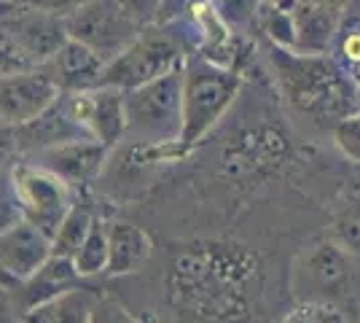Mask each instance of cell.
I'll return each mask as SVG.
<instances>
[{"label":"cell","mask_w":360,"mask_h":323,"mask_svg":"<svg viewBox=\"0 0 360 323\" xmlns=\"http://www.w3.org/2000/svg\"><path fill=\"white\" fill-rule=\"evenodd\" d=\"M97 296L86 289H70L44 305H35L25 312V323H89Z\"/></svg>","instance_id":"e0dca14e"},{"label":"cell","mask_w":360,"mask_h":323,"mask_svg":"<svg viewBox=\"0 0 360 323\" xmlns=\"http://www.w3.org/2000/svg\"><path fill=\"white\" fill-rule=\"evenodd\" d=\"M73 267L75 272L89 280V277H103L108 272V262H110V243H108V227L105 221H94V227L89 229L86 240L81 243V248L73 253Z\"/></svg>","instance_id":"d6986e66"},{"label":"cell","mask_w":360,"mask_h":323,"mask_svg":"<svg viewBox=\"0 0 360 323\" xmlns=\"http://www.w3.org/2000/svg\"><path fill=\"white\" fill-rule=\"evenodd\" d=\"M84 283V277L75 272V267L70 259L65 256H54L35 272L27 280L16 283L11 289V296L16 299V305L22 308V312H27L35 305H44L49 299L60 296V293L70 291V289H78Z\"/></svg>","instance_id":"5bb4252c"},{"label":"cell","mask_w":360,"mask_h":323,"mask_svg":"<svg viewBox=\"0 0 360 323\" xmlns=\"http://www.w3.org/2000/svg\"><path fill=\"white\" fill-rule=\"evenodd\" d=\"M68 38L89 46L105 62L116 60L124 49L143 32L132 16L119 6V0H84L65 16Z\"/></svg>","instance_id":"5b68a950"},{"label":"cell","mask_w":360,"mask_h":323,"mask_svg":"<svg viewBox=\"0 0 360 323\" xmlns=\"http://www.w3.org/2000/svg\"><path fill=\"white\" fill-rule=\"evenodd\" d=\"M60 87L44 73L41 65L0 76V124L25 127L35 122L60 97Z\"/></svg>","instance_id":"9c48e42d"},{"label":"cell","mask_w":360,"mask_h":323,"mask_svg":"<svg viewBox=\"0 0 360 323\" xmlns=\"http://www.w3.org/2000/svg\"><path fill=\"white\" fill-rule=\"evenodd\" d=\"M339 22H342V8H328V6L296 0V6H293L296 51L326 54L339 35Z\"/></svg>","instance_id":"9a60e30c"},{"label":"cell","mask_w":360,"mask_h":323,"mask_svg":"<svg viewBox=\"0 0 360 323\" xmlns=\"http://www.w3.org/2000/svg\"><path fill=\"white\" fill-rule=\"evenodd\" d=\"M261 3H269V6H285V8H293L296 0H261Z\"/></svg>","instance_id":"1f68e13d"},{"label":"cell","mask_w":360,"mask_h":323,"mask_svg":"<svg viewBox=\"0 0 360 323\" xmlns=\"http://www.w3.org/2000/svg\"><path fill=\"white\" fill-rule=\"evenodd\" d=\"M212 6H215V11L226 25L237 32L255 25V14H258L261 0H212Z\"/></svg>","instance_id":"44dd1931"},{"label":"cell","mask_w":360,"mask_h":323,"mask_svg":"<svg viewBox=\"0 0 360 323\" xmlns=\"http://www.w3.org/2000/svg\"><path fill=\"white\" fill-rule=\"evenodd\" d=\"M105 227L110 243V262L105 275L121 277L137 272L150 259V237L129 221H105Z\"/></svg>","instance_id":"2e32d148"},{"label":"cell","mask_w":360,"mask_h":323,"mask_svg":"<svg viewBox=\"0 0 360 323\" xmlns=\"http://www.w3.org/2000/svg\"><path fill=\"white\" fill-rule=\"evenodd\" d=\"M301 3H315V6H328V8H342L345 0H301Z\"/></svg>","instance_id":"4dcf8cb0"},{"label":"cell","mask_w":360,"mask_h":323,"mask_svg":"<svg viewBox=\"0 0 360 323\" xmlns=\"http://www.w3.org/2000/svg\"><path fill=\"white\" fill-rule=\"evenodd\" d=\"M159 3H162V0H119L121 8L132 16L137 25H143V27L156 25V16H159Z\"/></svg>","instance_id":"484cf974"},{"label":"cell","mask_w":360,"mask_h":323,"mask_svg":"<svg viewBox=\"0 0 360 323\" xmlns=\"http://www.w3.org/2000/svg\"><path fill=\"white\" fill-rule=\"evenodd\" d=\"M285 323H349L342 310L328 302H301Z\"/></svg>","instance_id":"603a6c76"},{"label":"cell","mask_w":360,"mask_h":323,"mask_svg":"<svg viewBox=\"0 0 360 323\" xmlns=\"http://www.w3.org/2000/svg\"><path fill=\"white\" fill-rule=\"evenodd\" d=\"M194 0H162L159 3V16H156V25H172L186 16V11L191 8Z\"/></svg>","instance_id":"4316f807"},{"label":"cell","mask_w":360,"mask_h":323,"mask_svg":"<svg viewBox=\"0 0 360 323\" xmlns=\"http://www.w3.org/2000/svg\"><path fill=\"white\" fill-rule=\"evenodd\" d=\"M0 323H25V312L11 296V289H0Z\"/></svg>","instance_id":"f1b7e54d"},{"label":"cell","mask_w":360,"mask_h":323,"mask_svg":"<svg viewBox=\"0 0 360 323\" xmlns=\"http://www.w3.org/2000/svg\"><path fill=\"white\" fill-rule=\"evenodd\" d=\"M70 110L86 135L100 140L108 148H116L127 140V108L124 92L113 87H97L89 92H65Z\"/></svg>","instance_id":"30bf717a"},{"label":"cell","mask_w":360,"mask_h":323,"mask_svg":"<svg viewBox=\"0 0 360 323\" xmlns=\"http://www.w3.org/2000/svg\"><path fill=\"white\" fill-rule=\"evenodd\" d=\"M339 57L347 65H360V30H345L342 41H339Z\"/></svg>","instance_id":"83f0119b"},{"label":"cell","mask_w":360,"mask_h":323,"mask_svg":"<svg viewBox=\"0 0 360 323\" xmlns=\"http://www.w3.org/2000/svg\"><path fill=\"white\" fill-rule=\"evenodd\" d=\"M333 143L349 162L360 165V108L333 127Z\"/></svg>","instance_id":"7402d4cb"},{"label":"cell","mask_w":360,"mask_h":323,"mask_svg":"<svg viewBox=\"0 0 360 323\" xmlns=\"http://www.w3.org/2000/svg\"><path fill=\"white\" fill-rule=\"evenodd\" d=\"M0 30L14 41L16 49L32 65L46 62L68 41L65 16L32 8L19 0H0Z\"/></svg>","instance_id":"52a82bcc"},{"label":"cell","mask_w":360,"mask_h":323,"mask_svg":"<svg viewBox=\"0 0 360 323\" xmlns=\"http://www.w3.org/2000/svg\"><path fill=\"white\" fill-rule=\"evenodd\" d=\"M186 57L188 49L180 44L175 32H169V25H148L116 60L105 65L103 87L129 92L153 78L180 70Z\"/></svg>","instance_id":"277c9868"},{"label":"cell","mask_w":360,"mask_h":323,"mask_svg":"<svg viewBox=\"0 0 360 323\" xmlns=\"http://www.w3.org/2000/svg\"><path fill=\"white\" fill-rule=\"evenodd\" d=\"M330 232L333 243H339L349 256H360V191L339 202Z\"/></svg>","instance_id":"ffe728a7"},{"label":"cell","mask_w":360,"mask_h":323,"mask_svg":"<svg viewBox=\"0 0 360 323\" xmlns=\"http://www.w3.org/2000/svg\"><path fill=\"white\" fill-rule=\"evenodd\" d=\"M94 221L97 218H94L89 205L81 200V197H75L70 210L60 221L57 232L51 234V253L54 256H65V259H73V253L86 240V234L94 227Z\"/></svg>","instance_id":"ac0fdd59"},{"label":"cell","mask_w":360,"mask_h":323,"mask_svg":"<svg viewBox=\"0 0 360 323\" xmlns=\"http://www.w3.org/2000/svg\"><path fill=\"white\" fill-rule=\"evenodd\" d=\"M89 323H140L137 318H132L127 310L110 302V299H97L94 310H91V321Z\"/></svg>","instance_id":"d4e9b609"},{"label":"cell","mask_w":360,"mask_h":323,"mask_svg":"<svg viewBox=\"0 0 360 323\" xmlns=\"http://www.w3.org/2000/svg\"><path fill=\"white\" fill-rule=\"evenodd\" d=\"M110 148L103 146L100 140L94 138H78L68 140L60 146H51L35 154V162L41 167L51 170L54 175H60L65 184H70L73 189L84 184H91L108 162Z\"/></svg>","instance_id":"7c38bea8"},{"label":"cell","mask_w":360,"mask_h":323,"mask_svg":"<svg viewBox=\"0 0 360 323\" xmlns=\"http://www.w3.org/2000/svg\"><path fill=\"white\" fill-rule=\"evenodd\" d=\"M51 259V237L27 218L0 232V270L11 283L35 275Z\"/></svg>","instance_id":"8fae6325"},{"label":"cell","mask_w":360,"mask_h":323,"mask_svg":"<svg viewBox=\"0 0 360 323\" xmlns=\"http://www.w3.org/2000/svg\"><path fill=\"white\" fill-rule=\"evenodd\" d=\"M105 65L100 54L73 38H68L49 60L41 62L44 73L60 87V92H89L103 87Z\"/></svg>","instance_id":"4fadbf2b"},{"label":"cell","mask_w":360,"mask_h":323,"mask_svg":"<svg viewBox=\"0 0 360 323\" xmlns=\"http://www.w3.org/2000/svg\"><path fill=\"white\" fill-rule=\"evenodd\" d=\"M25 6H32V8H44V11H51V14L68 16L73 8H78L84 0H19Z\"/></svg>","instance_id":"f546056e"},{"label":"cell","mask_w":360,"mask_h":323,"mask_svg":"<svg viewBox=\"0 0 360 323\" xmlns=\"http://www.w3.org/2000/svg\"><path fill=\"white\" fill-rule=\"evenodd\" d=\"M127 140L140 146H175L183 129V68L124 92Z\"/></svg>","instance_id":"3957f363"},{"label":"cell","mask_w":360,"mask_h":323,"mask_svg":"<svg viewBox=\"0 0 360 323\" xmlns=\"http://www.w3.org/2000/svg\"><path fill=\"white\" fill-rule=\"evenodd\" d=\"M242 89V73L210 60L205 54H188L183 62V129L180 151H191L215 129L237 103Z\"/></svg>","instance_id":"7a4b0ae2"},{"label":"cell","mask_w":360,"mask_h":323,"mask_svg":"<svg viewBox=\"0 0 360 323\" xmlns=\"http://www.w3.org/2000/svg\"><path fill=\"white\" fill-rule=\"evenodd\" d=\"M16 197L22 205V215L44 229L49 237L57 232L60 221L75 202V189L65 184L60 175L41 167L38 162H19L11 167Z\"/></svg>","instance_id":"8992f818"},{"label":"cell","mask_w":360,"mask_h":323,"mask_svg":"<svg viewBox=\"0 0 360 323\" xmlns=\"http://www.w3.org/2000/svg\"><path fill=\"white\" fill-rule=\"evenodd\" d=\"M22 205L16 197L14 181H11V172L8 175H0V232L14 227L16 221H22Z\"/></svg>","instance_id":"cb8c5ba5"},{"label":"cell","mask_w":360,"mask_h":323,"mask_svg":"<svg viewBox=\"0 0 360 323\" xmlns=\"http://www.w3.org/2000/svg\"><path fill=\"white\" fill-rule=\"evenodd\" d=\"M349 253L333 240L315 243L293 267V293L301 302H328L349 283Z\"/></svg>","instance_id":"ba28073f"},{"label":"cell","mask_w":360,"mask_h":323,"mask_svg":"<svg viewBox=\"0 0 360 323\" xmlns=\"http://www.w3.org/2000/svg\"><path fill=\"white\" fill-rule=\"evenodd\" d=\"M0 289H14V283L3 275V270H0Z\"/></svg>","instance_id":"d6a6232c"},{"label":"cell","mask_w":360,"mask_h":323,"mask_svg":"<svg viewBox=\"0 0 360 323\" xmlns=\"http://www.w3.org/2000/svg\"><path fill=\"white\" fill-rule=\"evenodd\" d=\"M266 60L283 100L304 119L333 129L360 108L358 81L326 54H307L269 44Z\"/></svg>","instance_id":"6da1fadb"}]
</instances>
